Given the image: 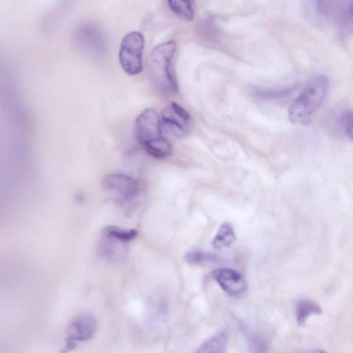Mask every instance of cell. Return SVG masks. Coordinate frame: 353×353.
Segmentation results:
<instances>
[{"instance_id": "cell-1", "label": "cell", "mask_w": 353, "mask_h": 353, "mask_svg": "<svg viewBox=\"0 0 353 353\" xmlns=\"http://www.w3.org/2000/svg\"><path fill=\"white\" fill-rule=\"evenodd\" d=\"M309 16L342 36H353V0L307 1Z\"/></svg>"}, {"instance_id": "cell-2", "label": "cell", "mask_w": 353, "mask_h": 353, "mask_svg": "<svg viewBox=\"0 0 353 353\" xmlns=\"http://www.w3.org/2000/svg\"><path fill=\"white\" fill-rule=\"evenodd\" d=\"M330 89V81L325 74L312 77L290 106L289 120L293 123L307 121L323 103Z\"/></svg>"}, {"instance_id": "cell-3", "label": "cell", "mask_w": 353, "mask_h": 353, "mask_svg": "<svg viewBox=\"0 0 353 353\" xmlns=\"http://www.w3.org/2000/svg\"><path fill=\"white\" fill-rule=\"evenodd\" d=\"M176 43L174 40L161 43L151 51L149 58L150 75L157 87L164 91H176L177 83L172 68Z\"/></svg>"}, {"instance_id": "cell-4", "label": "cell", "mask_w": 353, "mask_h": 353, "mask_svg": "<svg viewBox=\"0 0 353 353\" xmlns=\"http://www.w3.org/2000/svg\"><path fill=\"white\" fill-rule=\"evenodd\" d=\"M143 35L138 31L126 34L121 42L118 58L123 70L129 75H136L143 70Z\"/></svg>"}, {"instance_id": "cell-5", "label": "cell", "mask_w": 353, "mask_h": 353, "mask_svg": "<svg viewBox=\"0 0 353 353\" xmlns=\"http://www.w3.org/2000/svg\"><path fill=\"white\" fill-rule=\"evenodd\" d=\"M97 329V322L94 316L82 314L72 320L67 328L64 353L72 350L78 343L91 339Z\"/></svg>"}, {"instance_id": "cell-6", "label": "cell", "mask_w": 353, "mask_h": 353, "mask_svg": "<svg viewBox=\"0 0 353 353\" xmlns=\"http://www.w3.org/2000/svg\"><path fill=\"white\" fill-rule=\"evenodd\" d=\"M161 121L162 127L178 138L185 137L192 128L190 114L176 102H172L162 110Z\"/></svg>"}, {"instance_id": "cell-7", "label": "cell", "mask_w": 353, "mask_h": 353, "mask_svg": "<svg viewBox=\"0 0 353 353\" xmlns=\"http://www.w3.org/2000/svg\"><path fill=\"white\" fill-rule=\"evenodd\" d=\"M134 135L142 146L163 137L161 121L154 109H145L137 117L134 123Z\"/></svg>"}, {"instance_id": "cell-8", "label": "cell", "mask_w": 353, "mask_h": 353, "mask_svg": "<svg viewBox=\"0 0 353 353\" xmlns=\"http://www.w3.org/2000/svg\"><path fill=\"white\" fill-rule=\"evenodd\" d=\"M212 275L221 289L230 296H239L247 290V281L237 270L225 268H217L212 272Z\"/></svg>"}, {"instance_id": "cell-9", "label": "cell", "mask_w": 353, "mask_h": 353, "mask_svg": "<svg viewBox=\"0 0 353 353\" xmlns=\"http://www.w3.org/2000/svg\"><path fill=\"white\" fill-rule=\"evenodd\" d=\"M104 188L122 199H130L138 192L137 181L122 173H113L105 176L103 180Z\"/></svg>"}, {"instance_id": "cell-10", "label": "cell", "mask_w": 353, "mask_h": 353, "mask_svg": "<svg viewBox=\"0 0 353 353\" xmlns=\"http://www.w3.org/2000/svg\"><path fill=\"white\" fill-rule=\"evenodd\" d=\"M228 339L225 332L216 333L201 344L194 353H224Z\"/></svg>"}, {"instance_id": "cell-11", "label": "cell", "mask_w": 353, "mask_h": 353, "mask_svg": "<svg viewBox=\"0 0 353 353\" xmlns=\"http://www.w3.org/2000/svg\"><path fill=\"white\" fill-rule=\"evenodd\" d=\"M138 232L134 229H123L114 225H108L102 230V236L104 239L117 243H128L134 239Z\"/></svg>"}, {"instance_id": "cell-12", "label": "cell", "mask_w": 353, "mask_h": 353, "mask_svg": "<svg viewBox=\"0 0 353 353\" xmlns=\"http://www.w3.org/2000/svg\"><path fill=\"white\" fill-rule=\"evenodd\" d=\"M321 306L314 301L307 299L299 300L295 305V315L299 325L305 323L307 319L312 314H320Z\"/></svg>"}, {"instance_id": "cell-13", "label": "cell", "mask_w": 353, "mask_h": 353, "mask_svg": "<svg viewBox=\"0 0 353 353\" xmlns=\"http://www.w3.org/2000/svg\"><path fill=\"white\" fill-rule=\"evenodd\" d=\"M234 229L230 223H223L218 229L213 241L212 246L214 249L221 250L228 248L236 241Z\"/></svg>"}, {"instance_id": "cell-14", "label": "cell", "mask_w": 353, "mask_h": 353, "mask_svg": "<svg viewBox=\"0 0 353 353\" xmlns=\"http://www.w3.org/2000/svg\"><path fill=\"white\" fill-rule=\"evenodd\" d=\"M143 147L148 155L156 159H165L172 152L170 142L163 137L147 143Z\"/></svg>"}, {"instance_id": "cell-15", "label": "cell", "mask_w": 353, "mask_h": 353, "mask_svg": "<svg viewBox=\"0 0 353 353\" xmlns=\"http://www.w3.org/2000/svg\"><path fill=\"white\" fill-rule=\"evenodd\" d=\"M336 123L338 130L353 141V111L348 109L342 110L337 114Z\"/></svg>"}, {"instance_id": "cell-16", "label": "cell", "mask_w": 353, "mask_h": 353, "mask_svg": "<svg viewBox=\"0 0 353 353\" xmlns=\"http://www.w3.org/2000/svg\"><path fill=\"white\" fill-rule=\"evenodd\" d=\"M169 8L174 13L182 16L188 20H192L194 17V3L192 1H168Z\"/></svg>"}, {"instance_id": "cell-17", "label": "cell", "mask_w": 353, "mask_h": 353, "mask_svg": "<svg viewBox=\"0 0 353 353\" xmlns=\"http://www.w3.org/2000/svg\"><path fill=\"white\" fill-rule=\"evenodd\" d=\"M248 345L249 353H267L268 352V341L260 334H250L248 336Z\"/></svg>"}, {"instance_id": "cell-18", "label": "cell", "mask_w": 353, "mask_h": 353, "mask_svg": "<svg viewBox=\"0 0 353 353\" xmlns=\"http://www.w3.org/2000/svg\"><path fill=\"white\" fill-rule=\"evenodd\" d=\"M295 89L294 86H289L274 90H260L257 95L265 99L278 100L289 96Z\"/></svg>"}, {"instance_id": "cell-19", "label": "cell", "mask_w": 353, "mask_h": 353, "mask_svg": "<svg viewBox=\"0 0 353 353\" xmlns=\"http://www.w3.org/2000/svg\"><path fill=\"white\" fill-rule=\"evenodd\" d=\"M185 259L190 264H199L206 261H213L215 259V256L201 251L194 250L187 253Z\"/></svg>"}, {"instance_id": "cell-20", "label": "cell", "mask_w": 353, "mask_h": 353, "mask_svg": "<svg viewBox=\"0 0 353 353\" xmlns=\"http://www.w3.org/2000/svg\"><path fill=\"white\" fill-rule=\"evenodd\" d=\"M168 312V306L163 301L161 302V304H159L156 306H152L150 312V317L152 319V321L155 323H159L162 321L165 316L167 315Z\"/></svg>"}, {"instance_id": "cell-21", "label": "cell", "mask_w": 353, "mask_h": 353, "mask_svg": "<svg viewBox=\"0 0 353 353\" xmlns=\"http://www.w3.org/2000/svg\"><path fill=\"white\" fill-rule=\"evenodd\" d=\"M303 353H327V352L322 350L316 349V350H310V351H307V352H305Z\"/></svg>"}]
</instances>
